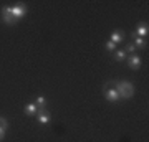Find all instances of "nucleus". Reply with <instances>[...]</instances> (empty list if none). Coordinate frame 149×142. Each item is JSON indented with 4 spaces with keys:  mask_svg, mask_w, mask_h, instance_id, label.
Wrapping results in <instances>:
<instances>
[{
    "mask_svg": "<svg viewBox=\"0 0 149 142\" xmlns=\"http://www.w3.org/2000/svg\"><path fill=\"white\" fill-rule=\"evenodd\" d=\"M116 91L119 98H124V99H129L131 96L134 94V86L129 81H121V83L116 86Z\"/></svg>",
    "mask_w": 149,
    "mask_h": 142,
    "instance_id": "f257e3e1",
    "label": "nucleus"
},
{
    "mask_svg": "<svg viewBox=\"0 0 149 142\" xmlns=\"http://www.w3.org/2000/svg\"><path fill=\"white\" fill-rule=\"evenodd\" d=\"M10 12H12V15H13V18L18 20V18H22V17L27 13V7L23 5V3H17V5L10 7Z\"/></svg>",
    "mask_w": 149,
    "mask_h": 142,
    "instance_id": "f03ea898",
    "label": "nucleus"
},
{
    "mask_svg": "<svg viewBox=\"0 0 149 142\" xmlns=\"http://www.w3.org/2000/svg\"><path fill=\"white\" fill-rule=\"evenodd\" d=\"M2 18H3V21H5L7 25H15V18H13V15H12L10 12V7H3L2 8Z\"/></svg>",
    "mask_w": 149,
    "mask_h": 142,
    "instance_id": "7ed1b4c3",
    "label": "nucleus"
},
{
    "mask_svg": "<svg viewBox=\"0 0 149 142\" xmlns=\"http://www.w3.org/2000/svg\"><path fill=\"white\" fill-rule=\"evenodd\" d=\"M37 121L40 122V124H48V122H50V112H48L47 109H40L37 112Z\"/></svg>",
    "mask_w": 149,
    "mask_h": 142,
    "instance_id": "20e7f679",
    "label": "nucleus"
},
{
    "mask_svg": "<svg viewBox=\"0 0 149 142\" xmlns=\"http://www.w3.org/2000/svg\"><path fill=\"white\" fill-rule=\"evenodd\" d=\"M104 96H106V99L109 103H116L119 101V94H118L116 88H111V89H104Z\"/></svg>",
    "mask_w": 149,
    "mask_h": 142,
    "instance_id": "39448f33",
    "label": "nucleus"
},
{
    "mask_svg": "<svg viewBox=\"0 0 149 142\" xmlns=\"http://www.w3.org/2000/svg\"><path fill=\"white\" fill-rule=\"evenodd\" d=\"M128 66L131 69H138L141 66V58H139L138 55H131L128 58Z\"/></svg>",
    "mask_w": 149,
    "mask_h": 142,
    "instance_id": "423d86ee",
    "label": "nucleus"
},
{
    "mask_svg": "<svg viewBox=\"0 0 149 142\" xmlns=\"http://www.w3.org/2000/svg\"><path fill=\"white\" fill-rule=\"evenodd\" d=\"M123 40H124V32H119V30H116V32H113L111 35H109V42H113L114 45L121 43Z\"/></svg>",
    "mask_w": 149,
    "mask_h": 142,
    "instance_id": "0eeeda50",
    "label": "nucleus"
},
{
    "mask_svg": "<svg viewBox=\"0 0 149 142\" xmlns=\"http://www.w3.org/2000/svg\"><path fill=\"white\" fill-rule=\"evenodd\" d=\"M148 33H149L148 23H144V21H141V23H139V26H138V35H136V37L144 38V37H148Z\"/></svg>",
    "mask_w": 149,
    "mask_h": 142,
    "instance_id": "6e6552de",
    "label": "nucleus"
},
{
    "mask_svg": "<svg viewBox=\"0 0 149 142\" xmlns=\"http://www.w3.org/2000/svg\"><path fill=\"white\" fill-rule=\"evenodd\" d=\"M37 112H38V109H37L35 103H30V104L25 106V114L27 116H37Z\"/></svg>",
    "mask_w": 149,
    "mask_h": 142,
    "instance_id": "1a4fd4ad",
    "label": "nucleus"
},
{
    "mask_svg": "<svg viewBox=\"0 0 149 142\" xmlns=\"http://www.w3.org/2000/svg\"><path fill=\"white\" fill-rule=\"evenodd\" d=\"M114 58H116L118 61L126 60V51H124V50H116V51H114Z\"/></svg>",
    "mask_w": 149,
    "mask_h": 142,
    "instance_id": "9d476101",
    "label": "nucleus"
},
{
    "mask_svg": "<svg viewBox=\"0 0 149 142\" xmlns=\"http://www.w3.org/2000/svg\"><path fill=\"white\" fill-rule=\"evenodd\" d=\"M35 104H37V107L43 109V107H45V104H47V99H45L43 96H38L37 99H35Z\"/></svg>",
    "mask_w": 149,
    "mask_h": 142,
    "instance_id": "9b49d317",
    "label": "nucleus"
},
{
    "mask_svg": "<svg viewBox=\"0 0 149 142\" xmlns=\"http://www.w3.org/2000/svg\"><path fill=\"white\" fill-rule=\"evenodd\" d=\"M134 42H136V45H134V46H138V48H144V46H146V40H144V38L136 37V40H134Z\"/></svg>",
    "mask_w": 149,
    "mask_h": 142,
    "instance_id": "f8f14e48",
    "label": "nucleus"
},
{
    "mask_svg": "<svg viewBox=\"0 0 149 142\" xmlns=\"http://www.w3.org/2000/svg\"><path fill=\"white\" fill-rule=\"evenodd\" d=\"M0 127H2V129H5V131L8 129V122H7L5 117H2V116H0Z\"/></svg>",
    "mask_w": 149,
    "mask_h": 142,
    "instance_id": "ddd939ff",
    "label": "nucleus"
},
{
    "mask_svg": "<svg viewBox=\"0 0 149 142\" xmlns=\"http://www.w3.org/2000/svg\"><path fill=\"white\" fill-rule=\"evenodd\" d=\"M106 48L109 50V51H116V45H114L113 42H108L106 43Z\"/></svg>",
    "mask_w": 149,
    "mask_h": 142,
    "instance_id": "4468645a",
    "label": "nucleus"
},
{
    "mask_svg": "<svg viewBox=\"0 0 149 142\" xmlns=\"http://www.w3.org/2000/svg\"><path fill=\"white\" fill-rule=\"evenodd\" d=\"M134 50H136V46H134V45H128L124 51H129V53H133V55H134Z\"/></svg>",
    "mask_w": 149,
    "mask_h": 142,
    "instance_id": "2eb2a0df",
    "label": "nucleus"
},
{
    "mask_svg": "<svg viewBox=\"0 0 149 142\" xmlns=\"http://www.w3.org/2000/svg\"><path fill=\"white\" fill-rule=\"evenodd\" d=\"M3 137H5V129H2V127H0V142L3 141Z\"/></svg>",
    "mask_w": 149,
    "mask_h": 142,
    "instance_id": "dca6fc26",
    "label": "nucleus"
}]
</instances>
